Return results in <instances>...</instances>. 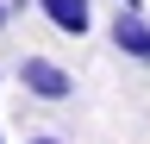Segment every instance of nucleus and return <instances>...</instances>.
<instances>
[{
  "label": "nucleus",
  "mask_w": 150,
  "mask_h": 144,
  "mask_svg": "<svg viewBox=\"0 0 150 144\" xmlns=\"http://www.w3.org/2000/svg\"><path fill=\"white\" fill-rule=\"evenodd\" d=\"M19 82H25V94H38V100H69L75 94V75L56 69L50 57H25L19 63Z\"/></svg>",
  "instance_id": "nucleus-1"
},
{
  "label": "nucleus",
  "mask_w": 150,
  "mask_h": 144,
  "mask_svg": "<svg viewBox=\"0 0 150 144\" xmlns=\"http://www.w3.org/2000/svg\"><path fill=\"white\" fill-rule=\"evenodd\" d=\"M112 44H119L131 63H150V19H144V13H125V6H119V19H112Z\"/></svg>",
  "instance_id": "nucleus-2"
},
{
  "label": "nucleus",
  "mask_w": 150,
  "mask_h": 144,
  "mask_svg": "<svg viewBox=\"0 0 150 144\" xmlns=\"http://www.w3.org/2000/svg\"><path fill=\"white\" fill-rule=\"evenodd\" d=\"M44 6V19L56 31H69V38H88V25H94V6L88 0H38Z\"/></svg>",
  "instance_id": "nucleus-3"
},
{
  "label": "nucleus",
  "mask_w": 150,
  "mask_h": 144,
  "mask_svg": "<svg viewBox=\"0 0 150 144\" xmlns=\"http://www.w3.org/2000/svg\"><path fill=\"white\" fill-rule=\"evenodd\" d=\"M6 19H13V0H0V25H6Z\"/></svg>",
  "instance_id": "nucleus-4"
},
{
  "label": "nucleus",
  "mask_w": 150,
  "mask_h": 144,
  "mask_svg": "<svg viewBox=\"0 0 150 144\" xmlns=\"http://www.w3.org/2000/svg\"><path fill=\"white\" fill-rule=\"evenodd\" d=\"M119 6H125V13H138V0H119Z\"/></svg>",
  "instance_id": "nucleus-5"
},
{
  "label": "nucleus",
  "mask_w": 150,
  "mask_h": 144,
  "mask_svg": "<svg viewBox=\"0 0 150 144\" xmlns=\"http://www.w3.org/2000/svg\"><path fill=\"white\" fill-rule=\"evenodd\" d=\"M31 144H63V138H31Z\"/></svg>",
  "instance_id": "nucleus-6"
}]
</instances>
